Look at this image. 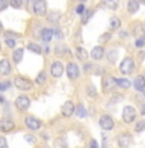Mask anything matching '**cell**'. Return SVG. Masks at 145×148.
Instances as JSON below:
<instances>
[{"instance_id": "6da1fadb", "label": "cell", "mask_w": 145, "mask_h": 148, "mask_svg": "<svg viewBox=\"0 0 145 148\" xmlns=\"http://www.w3.org/2000/svg\"><path fill=\"white\" fill-rule=\"evenodd\" d=\"M135 69V64L134 60L131 58H125L122 60V63L120 64V70H121L122 74H131Z\"/></svg>"}, {"instance_id": "7a4b0ae2", "label": "cell", "mask_w": 145, "mask_h": 148, "mask_svg": "<svg viewBox=\"0 0 145 148\" xmlns=\"http://www.w3.org/2000/svg\"><path fill=\"white\" fill-rule=\"evenodd\" d=\"M122 119H123V121L127 123V124L132 123L136 119V110L131 106H126L122 111Z\"/></svg>"}, {"instance_id": "3957f363", "label": "cell", "mask_w": 145, "mask_h": 148, "mask_svg": "<svg viewBox=\"0 0 145 148\" xmlns=\"http://www.w3.org/2000/svg\"><path fill=\"white\" fill-rule=\"evenodd\" d=\"M14 84L17 86L18 89H22V91H29L32 88V82L24 77H17L14 79Z\"/></svg>"}, {"instance_id": "277c9868", "label": "cell", "mask_w": 145, "mask_h": 148, "mask_svg": "<svg viewBox=\"0 0 145 148\" xmlns=\"http://www.w3.org/2000/svg\"><path fill=\"white\" fill-rule=\"evenodd\" d=\"M46 10H47V5H46L45 0H35V3H33V12H35L36 15L44 17L46 14Z\"/></svg>"}, {"instance_id": "5b68a950", "label": "cell", "mask_w": 145, "mask_h": 148, "mask_svg": "<svg viewBox=\"0 0 145 148\" xmlns=\"http://www.w3.org/2000/svg\"><path fill=\"white\" fill-rule=\"evenodd\" d=\"M15 128V124L13 120L8 119V118H3L0 119V132L3 133H8V132H12Z\"/></svg>"}, {"instance_id": "8992f818", "label": "cell", "mask_w": 145, "mask_h": 148, "mask_svg": "<svg viewBox=\"0 0 145 148\" xmlns=\"http://www.w3.org/2000/svg\"><path fill=\"white\" fill-rule=\"evenodd\" d=\"M24 124H26V126L29 128L31 130H38V129L41 128L42 123H41V120L33 118V116H27V118L24 119Z\"/></svg>"}, {"instance_id": "52a82bcc", "label": "cell", "mask_w": 145, "mask_h": 148, "mask_svg": "<svg viewBox=\"0 0 145 148\" xmlns=\"http://www.w3.org/2000/svg\"><path fill=\"white\" fill-rule=\"evenodd\" d=\"M99 125L104 130H112L113 126H115V123H113V119L110 115H103L99 119Z\"/></svg>"}, {"instance_id": "ba28073f", "label": "cell", "mask_w": 145, "mask_h": 148, "mask_svg": "<svg viewBox=\"0 0 145 148\" xmlns=\"http://www.w3.org/2000/svg\"><path fill=\"white\" fill-rule=\"evenodd\" d=\"M117 143H118L120 148H129L132 143V138L129 133H123L117 138Z\"/></svg>"}, {"instance_id": "9c48e42d", "label": "cell", "mask_w": 145, "mask_h": 148, "mask_svg": "<svg viewBox=\"0 0 145 148\" xmlns=\"http://www.w3.org/2000/svg\"><path fill=\"white\" fill-rule=\"evenodd\" d=\"M29 105H31V100L27 96H19L15 100V106L20 111H26L29 107Z\"/></svg>"}, {"instance_id": "30bf717a", "label": "cell", "mask_w": 145, "mask_h": 148, "mask_svg": "<svg viewBox=\"0 0 145 148\" xmlns=\"http://www.w3.org/2000/svg\"><path fill=\"white\" fill-rule=\"evenodd\" d=\"M64 73V65L61 61H55V63H52L51 65V74L54 78H59V77H61Z\"/></svg>"}, {"instance_id": "8fae6325", "label": "cell", "mask_w": 145, "mask_h": 148, "mask_svg": "<svg viewBox=\"0 0 145 148\" xmlns=\"http://www.w3.org/2000/svg\"><path fill=\"white\" fill-rule=\"evenodd\" d=\"M74 111H75V106H74V103L71 101H66V102L63 105V107H61V114H63V116H65V118H70L74 114Z\"/></svg>"}, {"instance_id": "7c38bea8", "label": "cell", "mask_w": 145, "mask_h": 148, "mask_svg": "<svg viewBox=\"0 0 145 148\" xmlns=\"http://www.w3.org/2000/svg\"><path fill=\"white\" fill-rule=\"evenodd\" d=\"M66 74L70 79H76L79 77V68L75 63H69L66 66Z\"/></svg>"}, {"instance_id": "4fadbf2b", "label": "cell", "mask_w": 145, "mask_h": 148, "mask_svg": "<svg viewBox=\"0 0 145 148\" xmlns=\"http://www.w3.org/2000/svg\"><path fill=\"white\" fill-rule=\"evenodd\" d=\"M102 84H103V91L104 92H111L117 86L116 79L112 78V77H106V78L103 79V82H102Z\"/></svg>"}, {"instance_id": "5bb4252c", "label": "cell", "mask_w": 145, "mask_h": 148, "mask_svg": "<svg viewBox=\"0 0 145 148\" xmlns=\"http://www.w3.org/2000/svg\"><path fill=\"white\" fill-rule=\"evenodd\" d=\"M10 70H12V66H10L9 60L3 59L0 61V74H1V75H8V74L10 73Z\"/></svg>"}, {"instance_id": "9a60e30c", "label": "cell", "mask_w": 145, "mask_h": 148, "mask_svg": "<svg viewBox=\"0 0 145 148\" xmlns=\"http://www.w3.org/2000/svg\"><path fill=\"white\" fill-rule=\"evenodd\" d=\"M103 55H104V50L102 46H95L91 52V56L93 58L94 60H101L102 58H103Z\"/></svg>"}, {"instance_id": "2e32d148", "label": "cell", "mask_w": 145, "mask_h": 148, "mask_svg": "<svg viewBox=\"0 0 145 148\" xmlns=\"http://www.w3.org/2000/svg\"><path fill=\"white\" fill-rule=\"evenodd\" d=\"M134 87L136 91H144L145 89V78L143 75H138L134 81Z\"/></svg>"}, {"instance_id": "e0dca14e", "label": "cell", "mask_w": 145, "mask_h": 148, "mask_svg": "<svg viewBox=\"0 0 145 148\" xmlns=\"http://www.w3.org/2000/svg\"><path fill=\"white\" fill-rule=\"evenodd\" d=\"M139 5H140L139 0H129V3H127V10H129V13L135 14L139 10Z\"/></svg>"}, {"instance_id": "ac0fdd59", "label": "cell", "mask_w": 145, "mask_h": 148, "mask_svg": "<svg viewBox=\"0 0 145 148\" xmlns=\"http://www.w3.org/2000/svg\"><path fill=\"white\" fill-rule=\"evenodd\" d=\"M52 36H54V29L51 28H44L42 29V33H41V37L45 42H50Z\"/></svg>"}, {"instance_id": "d6986e66", "label": "cell", "mask_w": 145, "mask_h": 148, "mask_svg": "<svg viewBox=\"0 0 145 148\" xmlns=\"http://www.w3.org/2000/svg\"><path fill=\"white\" fill-rule=\"evenodd\" d=\"M75 54H76V58L82 61H85L88 59V52H87L85 49H83V47H76Z\"/></svg>"}, {"instance_id": "ffe728a7", "label": "cell", "mask_w": 145, "mask_h": 148, "mask_svg": "<svg viewBox=\"0 0 145 148\" xmlns=\"http://www.w3.org/2000/svg\"><path fill=\"white\" fill-rule=\"evenodd\" d=\"M116 84L118 86V87L125 88V89L131 87V82L129 81V79H125V78H117L116 79Z\"/></svg>"}, {"instance_id": "44dd1931", "label": "cell", "mask_w": 145, "mask_h": 148, "mask_svg": "<svg viewBox=\"0 0 145 148\" xmlns=\"http://www.w3.org/2000/svg\"><path fill=\"white\" fill-rule=\"evenodd\" d=\"M23 52H24L23 49H17V50H14V52H13V60L17 64H19L20 61H22V59H23Z\"/></svg>"}, {"instance_id": "7402d4cb", "label": "cell", "mask_w": 145, "mask_h": 148, "mask_svg": "<svg viewBox=\"0 0 145 148\" xmlns=\"http://www.w3.org/2000/svg\"><path fill=\"white\" fill-rule=\"evenodd\" d=\"M104 5H106L107 8L112 9V10H115V9L118 8L120 0H104Z\"/></svg>"}, {"instance_id": "603a6c76", "label": "cell", "mask_w": 145, "mask_h": 148, "mask_svg": "<svg viewBox=\"0 0 145 148\" xmlns=\"http://www.w3.org/2000/svg\"><path fill=\"white\" fill-rule=\"evenodd\" d=\"M75 114L79 118H85V116H87V110H85V107L83 106V105H78V106L75 107Z\"/></svg>"}, {"instance_id": "cb8c5ba5", "label": "cell", "mask_w": 145, "mask_h": 148, "mask_svg": "<svg viewBox=\"0 0 145 148\" xmlns=\"http://www.w3.org/2000/svg\"><path fill=\"white\" fill-rule=\"evenodd\" d=\"M110 26L112 29H118L120 27H121V21H120V18L117 17H112L110 21Z\"/></svg>"}, {"instance_id": "d4e9b609", "label": "cell", "mask_w": 145, "mask_h": 148, "mask_svg": "<svg viewBox=\"0 0 145 148\" xmlns=\"http://www.w3.org/2000/svg\"><path fill=\"white\" fill-rule=\"evenodd\" d=\"M27 49L31 50L32 52H35V54H41V47H39V45L37 44H33V42H29L28 45H27Z\"/></svg>"}, {"instance_id": "484cf974", "label": "cell", "mask_w": 145, "mask_h": 148, "mask_svg": "<svg viewBox=\"0 0 145 148\" xmlns=\"http://www.w3.org/2000/svg\"><path fill=\"white\" fill-rule=\"evenodd\" d=\"M92 14H93V13H92L91 9H85L84 13H83V17H82V23H83V24L87 23V22H88V19L92 17Z\"/></svg>"}, {"instance_id": "4316f807", "label": "cell", "mask_w": 145, "mask_h": 148, "mask_svg": "<svg viewBox=\"0 0 145 148\" xmlns=\"http://www.w3.org/2000/svg\"><path fill=\"white\" fill-rule=\"evenodd\" d=\"M87 91H88V95H89V97H91V98L97 97V89H95V87L93 84H89L88 88H87Z\"/></svg>"}, {"instance_id": "83f0119b", "label": "cell", "mask_w": 145, "mask_h": 148, "mask_svg": "<svg viewBox=\"0 0 145 148\" xmlns=\"http://www.w3.org/2000/svg\"><path fill=\"white\" fill-rule=\"evenodd\" d=\"M45 82H46V73L45 72H41L38 75H37L36 83H37V84H44Z\"/></svg>"}, {"instance_id": "f1b7e54d", "label": "cell", "mask_w": 145, "mask_h": 148, "mask_svg": "<svg viewBox=\"0 0 145 148\" xmlns=\"http://www.w3.org/2000/svg\"><path fill=\"white\" fill-rule=\"evenodd\" d=\"M9 4L15 9H19V8H22V5H23V0H10Z\"/></svg>"}, {"instance_id": "f546056e", "label": "cell", "mask_w": 145, "mask_h": 148, "mask_svg": "<svg viewBox=\"0 0 145 148\" xmlns=\"http://www.w3.org/2000/svg\"><path fill=\"white\" fill-rule=\"evenodd\" d=\"M145 130V120H141V121L136 123V125H135V132H143Z\"/></svg>"}, {"instance_id": "4dcf8cb0", "label": "cell", "mask_w": 145, "mask_h": 148, "mask_svg": "<svg viewBox=\"0 0 145 148\" xmlns=\"http://www.w3.org/2000/svg\"><path fill=\"white\" fill-rule=\"evenodd\" d=\"M135 46H136V47H144L145 46V37L138 38L136 41H135Z\"/></svg>"}, {"instance_id": "1f68e13d", "label": "cell", "mask_w": 145, "mask_h": 148, "mask_svg": "<svg viewBox=\"0 0 145 148\" xmlns=\"http://www.w3.org/2000/svg\"><path fill=\"white\" fill-rule=\"evenodd\" d=\"M5 44H7L8 47H15V40L13 38H5Z\"/></svg>"}, {"instance_id": "d6a6232c", "label": "cell", "mask_w": 145, "mask_h": 148, "mask_svg": "<svg viewBox=\"0 0 145 148\" xmlns=\"http://www.w3.org/2000/svg\"><path fill=\"white\" fill-rule=\"evenodd\" d=\"M10 87V82H0V91H5Z\"/></svg>"}, {"instance_id": "836d02e7", "label": "cell", "mask_w": 145, "mask_h": 148, "mask_svg": "<svg viewBox=\"0 0 145 148\" xmlns=\"http://www.w3.org/2000/svg\"><path fill=\"white\" fill-rule=\"evenodd\" d=\"M8 4H9L8 0H0V12L4 10V9H7Z\"/></svg>"}, {"instance_id": "e575fe53", "label": "cell", "mask_w": 145, "mask_h": 148, "mask_svg": "<svg viewBox=\"0 0 145 148\" xmlns=\"http://www.w3.org/2000/svg\"><path fill=\"white\" fill-rule=\"evenodd\" d=\"M84 10H85L84 4H79L78 7H76V13H78V14H83V13H84Z\"/></svg>"}, {"instance_id": "d590c367", "label": "cell", "mask_w": 145, "mask_h": 148, "mask_svg": "<svg viewBox=\"0 0 145 148\" xmlns=\"http://www.w3.org/2000/svg\"><path fill=\"white\" fill-rule=\"evenodd\" d=\"M19 35H17V33L15 32H13V31H7V32H5V37H7V38H10V37H18Z\"/></svg>"}, {"instance_id": "8d00e7d4", "label": "cell", "mask_w": 145, "mask_h": 148, "mask_svg": "<svg viewBox=\"0 0 145 148\" xmlns=\"http://www.w3.org/2000/svg\"><path fill=\"white\" fill-rule=\"evenodd\" d=\"M0 148H8V143H7V139L3 137H0Z\"/></svg>"}, {"instance_id": "74e56055", "label": "cell", "mask_w": 145, "mask_h": 148, "mask_svg": "<svg viewBox=\"0 0 145 148\" xmlns=\"http://www.w3.org/2000/svg\"><path fill=\"white\" fill-rule=\"evenodd\" d=\"M24 139H26L27 142H29V143H36V138L32 137V135H24Z\"/></svg>"}, {"instance_id": "f35d334b", "label": "cell", "mask_w": 145, "mask_h": 148, "mask_svg": "<svg viewBox=\"0 0 145 148\" xmlns=\"http://www.w3.org/2000/svg\"><path fill=\"white\" fill-rule=\"evenodd\" d=\"M59 17H60V14H59L57 12H52L51 17H48V21H56Z\"/></svg>"}, {"instance_id": "ab89813d", "label": "cell", "mask_w": 145, "mask_h": 148, "mask_svg": "<svg viewBox=\"0 0 145 148\" xmlns=\"http://www.w3.org/2000/svg\"><path fill=\"white\" fill-rule=\"evenodd\" d=\"M89 148H99V146H98V142L95 139H92L91 143H89Z\"/></svg>"}, {"instance_id": "60d3db41", "label": "cell", "mask_w": 145, "mask_h": 148, "mask_svg": "<svg viewBox=\"0 0 145 148\" xmlns=\"http://www.w3.org/2000/svg\"><path fill=\"white\" fill-rule=\"evenodd\" d=\"M110 38V33H107V35H103V36H101V38H99V42H102V41H104V40H108Z\"/></svg>"}, {"instance_id": "b9f144b4", "label": "cell", "mask_w": 145, "mask_h": 148, "mask_svg": "<svg viewBox=\"0 0 145 148\" xmlns=\"http://www.w3.org/2000/svg\"><path fill=\"white\" fill-rule=\"evenodd\" d=\"M54 33H56V36L59 37V38H63V35H61L60 31H54Z\"/></svg>"}, {"instance_id": "7bdbcfd3", "label": "cell", "mask_w": 145, "mask_h": 148, "mask_svg": "<svg viewBox=\"0 0 145 148\" xmlns=\"http://www.w3.org/2000/svg\"><path fill=\"white\" fill-rule=\"evenodd\" d=\"M141 115H144L145 116V103L141 106Z\"/></svg>"}, {"instance_id": "ee69618b", "label": "cell", "mask_w": 145, "mask_h": 148, "mask_svg": "<svg viewBox=\"0 0 145 148\" xmlns=\"http://www.w3.org/2000/svg\"><path fill=\"white\" fill-rule=\"evenodd\" d=\"M127 37V32H126V31H122V32H121V37Z\"/></svg>"}, {"instance_id": "f6af8a7d", "label": "cell", "mask_w": 145, "mask_h": 148, "mask_svg": "<svg viewBox=\"0 0 145 148\" xmlns=\"http://www.w3.org/2000/svg\"><path fill=\"white\" fill-rule=\"evenodd\" d=\"M1 31H3V23L0 22V32H1Z\"/></svg>"}, {"instance_id": "bcb514c9", "label": "cell", "mask_w": 145, "mask_h": 148, "mask_svg": "<svg viewBox=\"0 0 145 148\" xmlns=\"http://www.w3.org/2000/svg\"><path fill=\"white\" fill-rule=\"evenodd\" d=\"M0 102H4V98H3L1 96H0Z\"/></svg>"}, {"instance_id": "7dc6e473", "label": "cell", "mask_w": 145, "mask_h": 148, "mask_svg": "<svg viewBox=\"0 0 145 148\" xmlns=\"http://www.w3.org/2000/svg\"><path fill=\"white\" fill-rule=\"evenodd\" d=\"M139 3H143V4H145V0H139Z\"/></svg>"}, {"instance_id": "c3c4849f", "label": "cell", "mask_w": 145, "mask_h": 148, "mask_svg": "<svg viewBox=\"0 0 145 148\" xmlns=\"http://www.w3.org/2000/svg\"><path fill=\"white\" fill-rule=\"evenodd\" d=\"M0 51H1V45H0Z\"/></svg>"}, {"instance_id": "681fc988", "label": "cell", "mask_w": 145, "mask_h": 148, "mask_svg": "<svg viewBox=\"0 0 145 148\" xmlns=\"http://www.w3.org/2000/svg\"><path fill=\"white\" fill-rule=\"evenodd\" d=\"M80 1H85V0H80Z\"/></svg>"}, {"instance_id": "f907efd6", "label": "cell", "mask_w": 145, "mask_h": 148, "mask_svg": "<svg viewBox=\"0 0 145 148\" xmlns=\"http://www.w3.org/2000/svg\"><path fill=\"white\" fill-rule=\"evenodd\" d=\"M144 92H145V89H144Z\"/></svg>"}]
</instances>
